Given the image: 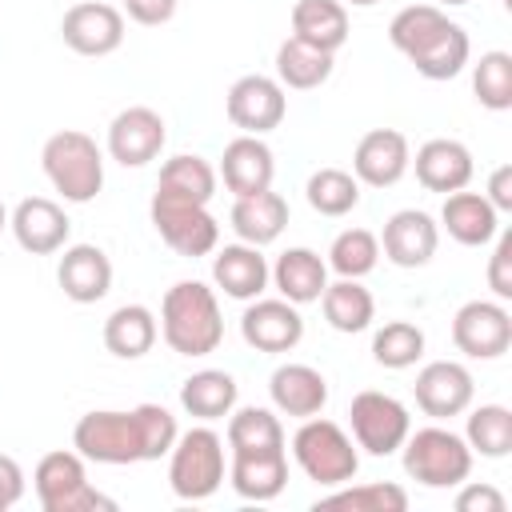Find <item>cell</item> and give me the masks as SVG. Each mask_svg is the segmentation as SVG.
I'll list each match as a JSON object with an SVG mask.
<instances>
[{
	"mask_svg": "<svg viewBox=\"0 0 512 512\" xmlns=\"http://www.w3.org/2000/svg\"><path fill=\"white\" fill-rule=\"evenodd\" d=\"M180 428L164 404H136L132 412L96 408L72 428V448L96 464H140L172 452Z\"/></svg>",
	"mask_w": 512,
	"mask_h": 512,
	"instance_id": "6da1fadb",
	"label": "cell"
},
{
	"mask_svg": "<svg viewBox=\"0 0 512 512\" xmlns=\"http://www.w3.org/2000/svg\"><path fill=\"white\" fill-rule=\"evenodd\" d=\"M160 336L176 356H208L224 340L220 300L204 280H176L160 300Z\"/></svg>",
	"mask_w": 512,
	"mask_h": 512,
	"instance_id": "7a4b0ae2",
	"label": "cell"
},
{
	"mask_svg": "<svg viewBox=\"0 0 512 512\" xmlns=\"http://www.w3.org/2000/svg\"><path fill=\"white\" fill-rule=\"evenodd\" d=\"M40 168L68 204H88L104 188V152L80 128L52 132L40 148Z\"/></svg>",
	"mask_w": 512,
	"mask_h": 512,
	"instance_id": "3957f363",
	"label": "cell"
},
{
	"mask_svg": "<svg viewBox=\"0 0 512 512\" xmlns=\"http://www.w3.org/2000/svg\"><path fill=\"white\" fill-rule=\"evenodd\" d=\"M292 456L300 464V472L308 480H316L320 488H340L360 472V452L356 440L324 416H308L296 436H292Z\"/></svg>",
	"mask_w": 512,
	"mask_h": 512,
	"instance_id": "277c9868",
	"label": "cell"
},
{
	"mask_svg": "<svg viewBox=\"0 0 512 512\" xmlns=\"http://www.w3.org/2000/svg\"><path fill=\"white\" fill-rule=\"evenodd\" d=\"M404 472L424 488H456L472 472V448L452 428L428 424L404 436Z\"/></svg>",
	"mask_w": 512,
	"mask_h": 512,
	"instance_id": "5b68a950",
	"label": "cell"
},
{
	"mask_svg": "<svg viewBox=\"0 0 512 512\" xmlns=\"http://www.w3.org/2000/svg\"><path fill=\"white\" fill-rule=\"evenodd\" d=\"M32 488L44 512H96V508L112 512L116 508V500H108L100 488L88 484V468L76 448L44 452L32 472Z\"/></svg>",
	"mask_w": 512,
	"mask_h": 512,
	"instance_id": "8992f818",
	"label": "cell"
},
{
	"mask_svg": "<svg viewBox=\"0 0 512 512\" xmlns=\"http://www.w3.org/2000/svg\"><path fill=\"white\" fill-rule=\"evenodd\" d=\"M168 484L180 500H208L224 484V440L208 424L176 436L168 452Z\"/></svg>",
	"mask_w": 512,
	"mask_h": 512,
	"instance_id": "52a82bcc",
	"label": "cell"
},
{
	"mask_svg": "<svg viewBox=\"0 0 512 512\" xmlns=\"http://www.w3.org/2000/svg\"><path fill=\"white\" fill-rule=\"evenodd\" d=\"M148 216H152V228L160 232V240L180 256H208L220 244V224L208 212V204L168 196V192H152Z\"/></svg>",
	"mask_w": 512,
	"mask_h": 512,
	"instance_id": "ba28073f",
	"label": "cell"
},
{
	"mask_svg": "<svg viewBox=\"0 0 512 512\" xmlns=\"http://www.w3.org/2000/svg\"><path fill=\"white\" fill-rule=\"evenodd\" d=\"M348 424H352V440L356 448H364L368 456H392L404 436L412 432V416L408 408L388 396V392H376V388H364L352 396L348 404Z\"/></svg>",
	"mask_w": 512,
	"mask_h": 512,
	"instance_id": "9c48e42d",
	"label": "cell"
},
{
	"mask_svg": "<svg viewBox=\"0 0 512 512\" xmlns=\"http://www.w3.org/2000/svg\"><path fill=\"white\" fill-rule=\"evenodd\" d=\"M452 344L472 360H496L512 344V312L504 300H468L452 316Z\"/></svg>",
	"mask_w": 512,
	"mask_h": 512,
	"instance_id": "30bf717a",
	"label": "cell"
},
{
	"mask_svg": "<svg viewBox=\"0 0 512 512\" xmlns=\"http://www.w3.org/2000/svg\"><path fill=\"white\" fill-rule=\"evenodd\" d=\"M224 112L228 120L248 132V136H264L272 128L284 124V112H288V96H284V84L276 76H264V72H248L240 76L228 96H224Z\"/></svg>",
	"mask_w": 512,
	"mask_h": 512,
	"instance_id": "8fae6325",
	"label": "cell"
},
{
	"mask_svg": "<svg viewBox=\"0 0 512 512\" xmlns=\"http://www.w3.org/2000/svg\"><path fill=\"white\" fill-rule=\"evenodd\" d=\"M164 116L148 104H132L112 116L108 124V156L124 168H144L164 152Z\"/></svg>",
	"mask_w": 512,
	"mask_h": 512,
	"instance_id": "7c38bea8",
	"label": "cell"
},
{
	"mask_svg": "<svg viewBox=\"0 0 512 512\" xmlns=\"http://www.w3.org/2000/svg\"><path fill=\"white\" fill-rule=\"evenodd\" d=\"M416 408L432 420H452L460 412L472 408V396H476V380L472 372L460 364V360H432L416 372Z\"/></svg>",
	"mask_w": 512,
	"mask_h": 512,
	"instance_id": "4fadbf2b",
	"label": "cell"
},
{
	"mask_svg": "<svg viewBox=\"0 0 512 512\" xmlns=\"http://www.w3.org/2000/svg\"><path fill=\"white\" fill-rule=\"evenodd\" d=\"M60 36L80 56H112L124 44V12L104 0H80L64 12Z\"/></svg>",
	"mask_w": 512,
	"mask_h": 512,
	"instance_id": "5bb4252c",
	"label": "cell"
},
{
	"mask_svg": "<svg viewBox=\"0 0 512 512\" xmlns=\"http://www.w3.org/2000/svg\"><path fill=\"white\" fill-rule=\"evenodd\" d=\"M240 336L256 352H272V356L276 352H292L304 340V316L284 296H276V300L256 296L240 316Z\"/></svg>",
	"mask_w": 512,
	"mask_h": 512,
	"instance_id": "9a60e30c",
	"label": "cell"
},
{
	"mask_svg": "<svg viewBox=\"0 0 512 512\" xmlns=\"http://www.w3.org/2000/svg\"><path fill=\"white\" fill-rule=\"evenodd\" d=\"M408 160H412V148H408L404 132L372 128V132L360 136V144L352 152V176L368 188H392V184L404 180Z\"/></svg>",
	"mask_w": 512,
	"mask_h": 512,
	"instance_id": "2e32d148",
	"label": "cell"
},
{
	"mask_svg": "<svg viewBox=\"0 0 512 512\" xmlns=\"http://www.w3.org/2000/svg\"><path fill=\"white\" fill-rule=\"evenodd\" d=\"M8 228H12V236H16V244H20L24 252H32V256H52V252H60V248L68 244L72 220H68V212H64L56 200H48V196H24V200L12 208Z\"/></svg>",
	"mask_w": 512,
	"mask_h": 512,
	"instance_id": "e0dca14e",
	"label": "cell"
},
{
	"mask_svg": "<svg viewBox=\"0 0 512 512\" xmlns=\"http://www.w3.org/2000/svg\"><path fill=\"white\" fill-rule=\"evenodd\" d=\"M376 240H380V252L396 268H424L436 256L440 224L420 208H400V212H392L384 220V232Z\"/></svg>",
	"mask_w": 512,
	"mask_h": 512,
	"instance_id": "ac0fdd59",
	"label": "cell"
},
{
	"mask_svg": "<svg viewBox=\"0 0 512 512\" xmlns=\"http://www.w3.org/2000/svg\"><path fill=\"white\" fill-rule=\"evenodd\" d=\"M408 168H416V180L428 188V192H460L468 188L476 164H472V152L468 144L452 140V136H436V140H424L416 148V160H408Z\"/></svg>",
	"mask_w": 512,
	"mask_h": 512,
	"instance_id": "d6986e66",
	"label": "cell"
},
{
	"mask_svg": "<svg viewBox=\"0 0 512 512\" xmlns=\"http://www.w3.org/2000/svg\"><path fill=\"white\" fill-rule=\"evenodd\" d=\"M56 284L72 304H96L112 288V260L96 244H68L56 264Z\"/></svg>",
	"mask_w": 512,
	"mask_h": 512,
	"instance_id": "ffe728a7",
	"label": "cell"
},
{
	"mask_svg": "<svg viewBox=\"0 0 512 512\" xmlns=\"http://www.w3.org/2000/svg\"><path fill=\"white\" fill-rule=\"evenodd\" d=\"M272 176H276V160H272V148H268L260 136L240 132L236 140L224 144L220 180H224V188H228L232 196L264 192V188H272Z\"/></svg>",
	"mask_w": 512,
	"mask_h": 512,
	"instance_id": "44dd1931",
	"label": "cell"
},
{
	"mask_svg": "<svg viewBox=\"0 0 512 512\" xmlns=\"http://www.w3.org/2000/svg\"><path fill=\"white\" fill-rule=\"evenodd\" d=\"M268 396H272L276 412L296 416V420H308V416H320L324 412V404H328V380L312 364H280L272 372V380H268Z\"/></svg>",
	"mask_w": 512,
	"mask_h": 512,
	"instance_id": "7402d4cb",
	"label": "cell"
},
{
	"mask_svg": "<svg viewBox=\"0 0 512 512\" xmlns=\"http://www.w3.org/2000/svg\"><path fill=\"white\" fill-rule=\"evenodd\" d=\"M228 480L236 496L244 500H276L288 484V452L284 448H260V452H232Z\"/></svg>",
	"mask_w": 512,
	"mask_h": 512,
	"instance_id": "603a6c76",
	"label": "cell"
},
{
	"mask_svg": "<svg viewBox=\"0 0 512 512\" xmlns=\"http://www.w3.org/2000/svg\"><path fill=\"white\" fill-rule=\"evenodd\" d=\"M440 224H444V232H448L456 244H464V248H484V244L500 232V212L488 204L484 192L460 188V192H448V196H444Z\"/></svg>",
	"mask_w": 512,
	"mask_h": 512,
	"instance_id": "cb8c5ba5",
	"label": "cell"
},
{
	"mask_svg": "<svg viewBox=\"0 0 512 512\" xmlns=\"http://www.w3.org/2000/svg\"><path fill=\"white\" fill-rule=\"evenodd\" d=\"M268 260L256 244H224L216 256H212V280L224 296L232 300H256L264 288H268Z\"/></svg>",
	"mask_w": 512,
	"mask_h": 512,
	"instance_id": "d4e9b609",
	"label": "cell"
},
{
	"mask_svg": "<svg viewBox=\"0 0 512 512\" xmlns=\"http://www.w3.org/2000/svg\"><path fill=\"white\" fill-rule=\"evenodd\" d=\"M228 224L244 244L264 248L288 228V200L280 192H272V188L252 192V196H236V204L228 212Z\"/></svg>",
	"mask_w": 512,
	"mask_h": 512,
	"instance_id": "484cf974",
	"label": "cell"
},
{
	"mask_svg": "<svg viewBox=\"0 0 512 512\" xmlns=\"http://www.w3.org/2000/svg\"><path fill=\"white\" fill-rule=\"evenodd\" d=\"M268 272H272L268 280L276 284V292L284 300H292L296 308L320 300V292L328 288V260H320V252H312V248H288V252H280Z\"/></svg>",
	"mask_w": 512,
	"mask_h": 512,
	"instance_id": "4316f807",
	"label": "cell"
},
{
	"mask_svg": "<svg viewBox=\"0 0 512 512\" xmlns=\"http://www.w3.org/2000/svg\"><path fill=\"white\" fill-rule=\"evenodd\" d=\"M292 36L336 56V48H344L348 40V8L340 0H296Z\"/></svg>",
	"mask_w": 512,
	"mask_h": 512,
	"instance_id": "83f0119b",
	"label": "cell"
},
{
	"mask_svg": "<svg viewBox=\"0 0 512 512\" xmlns=\"http://www.w3.org/2000/svg\"><path fill=\"white\" fill-rule=\"evenodd\" d=\"M160 336V320L152 316V308L144 304H120L108 320H104V348L120 360H140L152 352Z\"/></svg>",
	"mask_w": 512,
	"mask_h": 512,
	"instance_id": "f1b7e54d",
	"label": "cell"
},
{
	"mask_svg": "<svg viewBox=\"0 0 512 512\" xmlns=\"http://www.w3.org/2000/svg\"><path fill=\"white\" fill-rule=\"evenodd\" d=\"M236 380L224 368H200L180 384V408L196 420H224L236 408Z\"/></svg>",
	"mask_w": 512,
	"mask_h": 512,
	"instance_id": "f546056e",
	"label": "cell"
},
{
	"mask_svg": "<svg viewBox=\"0 0 512 512\" xmlns=\"http://www.w3.org/2000/svg\"><path fill=\"white\" fill-rule=\"evenodd\" d=\"M468 56H472L468 32H464L456 20H448V24H444L420 52H412L408 60H412V68H416L424 80H452V76L464 72Z\"/></svg>",
	"mask_w": 512,
	"mask_h": 512,
	"instance_id": "4dcf8cb0",
	"label": "cell"
},
{
	"mask_svg": "<svg viewBox=\"0 0 512 512\" xmlns=\"http://www.w3.org/2000/svg\"><path fill=\"white\" fill-rule=\"evenodd\" d=\"M320 308H324V320L336 328V332H364L368 324H372V316H376V300H372V292L360 284V280H348V276H340L336 284H328L324 292H320Z\"/></svg>",
	"mask_w": 512,
	"mask_h": 512,
	"instance_id": "1f68e13d",
	"label": "cell"
},
{
	"mask_svg": "<svg viewBox=\"0 0 512 512\" xmlns=\"http://www.w3.org/2000/svg\"><path fill=\"white\" fill-rule=\"evenodd\" d=\"M332 76V52L324 48H312L296 36H288L280 48H276V80L284 88H296V92H308V88H320L324 80Z\"/></svg>",
	"mask_w": 512,
	"mask_h": 512,
	"instance_id": "d6a6232c",
	"label": "cell"
},
{
	"mask_svg": "<svg viewBox=\"0 0 512 512\" xmlns=\"http://www.w3.org/2000/svg\"><path fill=\"white\" fill-rule=\"evenodd\" d=\"M156 192H168V196H184V200H196V204H208L216 196V168L204 160V156H168L160 164V180H156Z\"/></svg>",
	"mask_w": 512,
	"mask_h": 512,
	"instance_id": "836d02e7",
	"label": "cell"
},
{
	"mask_svg": "<svg viewBox=\"0 0 512 512\" xmlns=\"http://www.w3.org/2000/svg\"><path fill=\"white\" fill-rule=\"evenodd\" d=\"M464 440L472 448V456L484 460H500L512 452V412L504 404H480L468 412L464 424Z\"/></svg>",
	"mask_w": 512,
	"mask_h": 512,
	"instance_id": "e575fe53",
	"label": "cell"
},
{
	"mask_svg": "<svg viewBox=\"0 0 512 512\" xmlns=\"http://www.w3.org/2000/svg\"><path fill=\"white\" fill-rule=\"evenodd\" d=\"M228 448L232 452H260L284 448V424L272 408H232L228 412Z\"/></svg>",
	"mask_w": 512,
	"mask_h": 512,
	"instance_id": "d590c367",
	"label": "cell"
},
{
	"mask_svg": "<svg viewBox=\"0 0 512 512\" xmlns=\"http://www.w3.org/2000/svg\"><path fill=\"white\" fill-rule=\"evenodd\" d=\"M304 196L320 216H348L360 204V180L344 168H316L304 184Z\"/></svg>",
	"mask_w": 512,
	"mask_h": 512,
	"instance_id": "8d00e7d4",
	"label": "cell"
},
{
	"mask_svg": "<svg viewBox=\"0 0 512 512\" xmlns=\"http://www.w3.org/2000/svg\"><path fill=\"white\" fill-rule=\"evenodd\" d=\"M424 356V328L412 320H388L384 328H376L372 336V360L380 368L404 372Z\"/></svg>",
	"mask_w": 512,
	"mask_h": 512,
	"instance_id": "74e56055",
	"label": "cell"
},
{
	"mask_svg": "<svg viewBox=\"0 0 512 512\" xmlns=\"http://www.w3.org/2000/svg\"><path fill=\"white\" fill-rule=\"evenodd\" d=\"M316 508H348V512H404L408 508V492L400 484L388 480H372V484H352V488H336L328 496L316 500Z\"/></svg>",
	"mask_w": 512,
	"mask_h": 512,
	"instance_id": "f35d334b",
	"label": "cell"
},
{
	"mask_svg": "<svg viewBox=\"0 0 512 512\" xmlns=\"http://www.w3.org/2000/svg\"><path fill=\"white\" fill-rule=\"evenodd\" d=\"M444 24H448V12H444V8H436V4H408V8H400V12L392 16L388 40H392L396 52L412 56V52H420Z\"/></svg>",
	"mask_w": 512,
	"mask_h": 512,
	"instance_id": "ab89813d",
	"label": "cell"
},
{
	"mask_svg": "<svg viewBox=\"0 0 512 512\" xmlns=\"http://www.w3.org/2000/svg\"><path fill=\"white\" fill-rule=\"evenodd\" d=\"M472 92L488 112H508L512 108V56L500 48L484 52L472 68Z\"/></svg>",
	"mask_w": 512,
	"mask_h": 512,
	"instance_id": "60d3db41",
	"label": "cell"
},
{
	"mask_svg": "<svg viewBox=\"0 0 512 512\" xmlns=\"http://www.w3.org/2000/svg\"><path fill=\"white\" fill-rule=\"evenodd\" d=\"M376 260H380V240L368 228H344L328 248V268L348 280L368 276L376 268Z\"/></svg>",
	"mask_w": 512,
	"mask_h": 512,
	"instance_id": "b9f144b4",
	"label": "cell"
},
{
	"mask_svg": "<svg viewBox=\"0 0 512 512\" xmlns=\"http://www.w3.org/2000/svg\"><path fill=\"white\" fill-rule=\"evenodd\" d=\"M492 240L496 248L488 256V288L496 300H512V232H496Z\"/></svg>",
	"mask_w": 512,
	"mask_h": 512,
	"instance_id": "7bdbcfd3",
	"label": "cell"
},
{
	"mask_svg": "<svg viewBox=\"0 0 512 512\" xmlns=\"http://www.w3.org/2000/svg\"><path fill=\"white\" fill-rule=\"evenodd\" d=\"M456 512H504V496L492 488V484H456Z\"/></svg>",
	"mask_w": 512,
	"mask_h": 512,
	"instance_id": "ee69618b",
	"label": "cell"
},
{
	"mask_svg": "<svg viewBox=\"0 0 512 512\" xmlns=\"http://www.w3.org/2000/svg\"><path fill=\"white\" fill-rule=\"evenodd\" d=\"M124 12L144 24V28H156V24H168L176 16V0H124Z\"/></svg>",
	"mask_w": 512,
	"mask_h": 512,
	"instance_id": "f6af8a7d",
	"label": "cell"
},
{
	"mask_svg": "<svg viewBox=\"0 0 512 512\" xmlns=\"http://www.w3.org/2000/svg\"><path fill=\"white\" fill-rule=\"evenodd\" d=\"M20 496H24V468H20L12 456L0 452V512L16 508Z\"/></svg>",
	"mask_w": 512,
	"mask_h": 512,
	"instance_id": "bcb514c9",
	"label": "cell"
},
{
	"mask_svg": "<svg viewBox=\"0 0 512 512\" xmlns=\"http://www.w3.org/2000/svg\"><path fill=\"white\" fill-rule=\"evenodd\" d=\"M488 204L496 208V212H512V164H500V168H492V176H488Z\"/></svg>",
	"mask_w": 512,
	"mask_h": 512,
	"instance_id": "7dc6e473",
	"label": "cell"
},
{
	"mask_svg": "<svg viewBox=\"0 0 512 512\" xmlns=\"http://www.w3.org/2000/svg\"><path fill=\"white\" fill-rule=\"evenodd\" d=\"M340 4H352V8H372V4H380V0H340Z\"/></svg>",
	"mask_w": 512,
	"mask_h": 512,
	"instance_id": "c3c4849f",
	"label": "cell"
},
{
	"mask_svg": "<svg viewBox=\"0 0 512 512\" xmlns=\"http://www.w3.org/2000/svg\"><path fill=\"white\" fill-rule=\"evenodd\" d=\"M8 228V208H4V200H0V232Z\"/></svg>",
	"mask_w": 512,
	"mask_h": 512,
	"instance_id": "681fc988",
	"label": "cell"
},
{
	"mask_svg": "<svg viewBox=\"0 0 512 512\" xmlns=\"http://www.w3.org/2000/svg\"><path fill=\"white\" fill-rule=\"evenodd\" d=\"M444 4H448V8H456V4H472V0H436V8H444Z\"/></svg>",
	"mask_w": 512,
	"mask_h": 512,
	"instance_id": "f907efd6",
	"label": "cell"
},
{
	"mask_svg": "<svg viewBox=\"0 0 512 512\" xmlns=\"http://www.w3.org/2000/svg\"><path fill=\"white\" fill-rule=\"evenodd\" d=\"M504 8H512V0H504Z\"/></svg>",
	"mask_w": 512,
	"mask_h": 512,
	"instance_id": "816d5d0a",
	"label": "cell"
}]
</instances>
